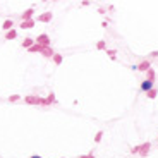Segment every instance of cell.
Returning a JSON list of instances; mask_svg holds the SVG:
<instances>
[{"mask_svg":"<svg viewBox=\"0 0 158 158\" xmlns=\"http://www.w3.org/2000/svg\"><path fill=\"white\" fill-rule=\"evenodd\" d=\"M14 24H16V23H14V19H5L4 24H2V29L7 33V31H10V29H14Z\"/></svg>","mask_w":158,"mask_h":158,"instance_id":"30bf717a","label":"cell"},{"mask_svg":"<svg viewBox=\"0 0 158 158\" xmlns=\"http://www.w3.org/2000/svg\"><path fill=\"white\" fill-rule=\"evenodd\" d=\"M35 24H36V21L35 19H31V21H21V24H19V28L23 29H33L35 28Z\"/></svg>","mask_w":158,"mask_h":158,"instance_id":"52a82bcc","label":"cell"},{"mask_svg":"<svg viewBox=\"0 0 158 158\" xmlns=\"http://www.w3.org/2000/svg\"><path fill=\"white\" fill-rule=\"evenodd\" d=\"M24 103L33 105V107H38V95H28V96H24Z\"/></svg>","mask_w":158,"mask_h":158,"instance_id":"8992f818","label":"cell"},{"mask_svg":"<svg viewBox=\"0 0 158 158\" xmlns=\"http://www.w3.org/2000/svg\"><path fill=\"white\" fill-rule=\"evenodd\" d=\"M155 77H156V72H155L153 67H151L150 71L146 72V79H148V81H153V83H155Z\"/></svg>","mask_w":158,"mask_h":158,"instance_id":"9a60e30c","label":"cell"},{"mask_svg":"<svg viewBox=\"0 0 158 158\" xmlns=\"http://www.w3.org/2000/svg\"><path fill=\"white\" fill-rule=\"evenodd\" d=\"M77 158H95V155H93V151H91V153H88V155H79Z\"/></svg>","mask_w":158,"mask_h":158,"instance_id":"d4e9b609","label":"cell"},{"mask_svg":"<svg viewBox=\"0 0 158 158\" xmlns=\"http://www.w3.org/2000/svg\"><path fill=\"white\" fill-rule=\"evenodd\" d=\"M103 134H105L103 131H98V132L95 134V139H93V141H95V143H100V141L103 139Z\"/></svg>","mask_w":158,"mask_h":158,"instance_id":"ffe728a7","label":"cell"},{"mask_svg":"<svg viewBox=\"0 0 158 158\" xmlns=\"http://www.w3.org/2000/svg\"><path fill=\"white\" fill-rule=\"evenodd\" d=\"M105 52H107V55L110 57L112 60H115V59H117V50H114V48H107Z\"/></svg>","mask_w":158,"mask_h":158,"instance_id":"2e32d148","label":"cell"},{"mask_svg":"<svg viewBox=\"0 0 158 158\" xmlns=\"http://www.w3.org/2000/svg\"><path fill=\"white\" fill-rule=\"evenodd\" d=\"M41 52H43V47L38 43H35L31 48H28V53H41Z\"/></svg>","mask_w":158,"mask_h":158,"instance_id":"7c38bea8","label":"cell"},{"mask_svg":"<svg viewBox=\"0 0 158 158\" xmlns=\"http://www.w3.org/2000/svg\"><path fill=\"white\" fill-rule=\"evenodd\" d=\"M59 158H65V156H59Z\"/></svg>","mask_w":158,"mask_h":158,"instance_id":"f1b7e54d","label":"cell"},{"mask_svg":"<svg viewBox=\"0 0 158 158\" xmlns=\"http://www.w3.org/2000/svg\"><path fill=\"white\" fill-rule=\"evenodd\" d=\"M52 60H53V64H55V65H62V60H64V57L60 55V53H57V52H55V55L52 57Z\"/></svg>","mask_w":158,"mask_h":158,"instance_id":"4fadbf2b","label":"cell"},{"mask_svg":"<svg viewBox=\"0 0 158 158\" xmlns=\"http://www.w3.org/2000/svg\"><path fill=\"white\" fill-rule=\"evenodd\" d=\"M31 158H43V156H38V155H33Z\"/></svg>","mask_w":158,"mask_h":158,"instance_id":"83f0119b","label":"cell"},{"mask_svg":"<svg viewBox=\"0 0 158 158\" xmlns=\"http://www.w3.org/2000/svg\"><path fill=\"white\" fill-rule=\"evenodd\" d=\"M146 96H148L150 100H155V98L158 96V89H156V88H153L151 91H148V93H146Z\"/></svg>","mask_w":158,"mask_h":158,"instance_id":"e0dca14e","label":"cell"},{"mask_svg":"<svg viewBox=\"0 0 158 158\" xmlns=\"http://www.w3.org/2000/svg\"><path fill=\"white\" fill-rule=\"evenodd\" d=\"M150 150H151V143L150 141L143 143V144H141V151H139V156H141V158L148 156V155H150Z\"/></svg>","mask_w":158,"mask_h":158,"instance_id":"277c9868","label":"cell"},{"mask_svg":"<svg viewBox=\"0 0 158 158\" xmlns=\"http://www.w3.org/2000/svg\"><path fill=\"white\" fill-rule=\"evenodd\" d=\"M35 9H28V10H26V12H23V16H21V21H31L33 19V16H35Z\"/></svg>","mask_w":158,"mask_h":158,"instance_id":"ba28073f","label":"cell"},{"mask_svg":"<svg viewBox=\"0 0 158 158\" xmlns=\"http://www.w3.org/2000/svg\"><path fill=\"white\" fill-rule=\"evenodd\" d=\"M41 55L45 57V59H52V57L55 55V50L52 47H48V48H43V52H41Z\"/></svg>","mask_w":158,"mask_h":158,"instance_id":"8fae6325","label":"cell"},{"mask_svg":"<svg viewBox=\"0 0 158 158\" xmlns=\"http://www.w3.org/2000/svg\"><path fill=\"white\" fill-rule=\"evenodd\" d=\"M98 12H100V14H105V12H107V9H103V7H100V9H98Z\"/></svg>","mask_w":158,"mask_h":158,"instance_id":"4316f807","label":"cell"},{"mask_svg":"<svg viewBox=\"0 0 158 158\" xmlns=\"http://www.w3.org/2000/svg\"><path fill=\"white\" fill-rule=\"evenodd\" d=\"M4 38H5V40H16V38H17V31H16V29H10V31L5 33Z\"/></svg>","mask_w":158,"mask_h":158,"instance_id":"5bb4252c","label":"cell"},{"mask_svg":"<svg viewBox=\"0 0 158 158\" xmlns=\"http://www.w3.org/2000/svg\"><path fill=\"white\" fill-rule=\"evenodd\" d=\"M52 19H53V14H52V10H47V12H43V14H40V16H38V21H40V23H52Z\"/></svg>","mask_w":158,"mask_h":158,"instance_id":"5b68a950","label":"cell"},{"mask_svg":"<svg viewBox=\"0 0 158 158\" xmlns=\"http://www.w3.org/2000/svg\"><path fill=\"white\" fill-rule=\"evenodd\" d=\"M47 102L50 103V107H52V103H57V100H55V93H48V96H47Z\"/></svg>","mask_w":158,"mask_h":158,"instance_id":"ac0fdd59","label":"cell"},{"mask_svg":"<svg viewBox=\"0 0 158 158\" xmlns=\"http://www.w3.org/2000/svg\"><path fill=\"white\" fill-rule=\"evenodd\" d=\"M35 43L41 45L43 48H48V47H52V38L47 35V33H41V35H38L35 38Z\"/></svg>","mask_w":158,"mask_h":158,"instance_id":"6da1fadb","label":"cell"},{"mask_svg":"<svg viewBox=\"0 0 158 158\" xmlns=\"http://www.w3.org/2000/svg\"><path fill=\"white\" fill-rule=\"evenodd\" d=\"M136 65H138V71L139 72H148L151 69V60L144 59V60H141L139 64H136Z\"/></svg>","mask_w":158,"mask_h":158,"instance_id":"7a4b0ae2","label":"cell"},{"mask_svg":"<svg viewBox=\"0 0 158 158\" xmlns=\"http://www.w3.org/2000/svg\"><path fill=\"white\" fill-rule=\"evenodd\" d=\"M38 105H41V107H50V103L47 102V98H41V96H38Z\"/></svg>","mask_w":158,"mask_h":158,"instance_id":"7402d4cb","label":"cell"},{"mask_svg":"<svg viewBox=\"0 0 158 158\" xmlns=\"http://www.w3.org/2000/svg\"><path fill=\"white\" fill-rule=\"evenodd\" d=\"M158 57V50H155V52H151L150 55H148V60H151V59H156Z\"/></svg>","mask_w":158,"mask_h":158,"instance_id":"cb8c5ba5","label":"cell"},{"mask_svg":"<svg viewBox=\"0 0 158 158\" xmlns=\"http://www.w3.org/2000/svg\"><path fill=\"white\" fill-rule=\"evenodd\" d=\"M139 151H141V144H138V146H132L129 150V153L131 155H139Z\"/></svg>","mask_w":158,"mask_h":158,"instance_id":"44dd1931","label":"cell"},{"mask_svg":"<svg viewBox=\"0 0 158 158\" xmlns=\"http://www.w3.org/2000/svg\"><path fill=\"white\" fill-rule=\"evenodd\" d=\"M96 48H98V50H107V43H105V40H100L98 43H96Z\"/></svg>","mask_w":158,"mask_h":158,"instance_id":"d6986e66","label":"cell"},{"mask_svg":"<svg viewBox=\"0 0 158 158\" xmlns=\"http://www.w3.org/2000/svg\"><path fill=\"white\" fill-rule=\"evenodd\" d=\"M108 23H110L108 19H107V21H103V23H102V26H103V28H107V26H108Z\"/></svg>","mask_w":158,"mask_h":158,"instance_id":"484cf974","label":"cell"},{"mask_svg":"<svg viewBox=\"0 0 158 158\" xmlns=\"http://www.w3.org/2000/svg\"><path fill=\"white\" fill-rule=\"evenodd\" d=\"M7 100H9L10 103H16V102H19V100H21V95H17V93H16V95H10Z\"/></svg>","mask_w":158,"mask_h":158,"instance_id":"603a6c76","label":"cell"},{"mask_svg":"<svg viewBox=\"0 0 158 158\" xmlns=\"http://www.w3.org/2000/svg\"><path fill=\"white\" fill-rule=\"evenodd\" d=\"M33 45H35V38H33V36H28V38H24V40H23V43H21V47L28 50V48H31Z\"/></svg>","mask_w":158,"mask_h":158,"instance_id":"9c48e42d","label":"cell"},{"mask_svg":"<svg viewBox=\"0 0 158 158\" xmlns=\"http://www.w3.org/2000/svg\"><path fill=\"white\" fill-rule=\"evenodd\" d=\"M153 88H155L153 86V81H148V79H144V81L139 84V89H141L143 93H148V91H151Z\"/></svg>","mask_w":158,"mask_h":158,"instance_id":"3957f363","label":"cell"}]
</instances>
